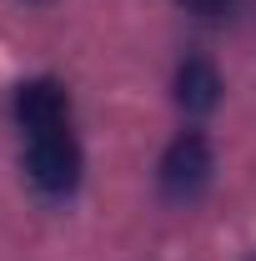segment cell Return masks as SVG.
Instances as JSON below:
<instances>
[{
	"instance_id": "obj_1",
	"label": "cell",
	"mask_w": 256,
	"mask_h": 261,
	"mask_svg": "<svg viewBox=\"0 0 256 261\" xmlns=\"http://www.w3.org/2000/svg\"><path fill=\"white\" fill-rule=\"evenodd\" d=\"M166 201H196V196L211 186V141L201 130H181L166 156H161V171H156Z\"/></svg>"
},
{
	"instance_id": "obj_2",
	"label": "cell",
	"mask_w": 256,
	"mask_h": 261,
	"mask_svg": "<svg viewBox=\"0 0 256 261\" xmlns=\"http://www.w3.org/2000/svg\"><path fill=\"white\" fill-rule=\"evenodd\" d=\"M25 176L45 196H65L81 181V146L70 130H45V136H25Z\"/></svg>"
},
{
	"instance_id": "obj_3",
	"label": "cell",
	"mask_w": 256,
	"mask_h": 261,
	"mask_svg": "<svg viewBox=\"0 0 256 261\" xmlns=\"http://www.w3.org/2000/svg\"><path fill=\"white\" fill-rule=\"evenodd\" d=\"M15 121L25 126V136H45V130H70V96L61 81L35 75L15 91Z\"/></svg>"
},
{
	"instance_id": "obj_4",
	"label": "cell",
	"mask_w": 256,
	"mask_h": 261,
	"mask_svg": "<svg viewBox=\"0 0 256 261\" xmlns=\"http://www.w3.org/2000/svg\"><path fill=\"white\" fill-rule=\"evenodd\" d=\"M221 100V75L206 56H186L176 65V106L191 111V116H206L211 106Z\"/></svg>"
},
{
	"instance_id": "obj_5",
	"label": "cell",
	"mask_w": 256,
	"mask_h": 261,
	"mask_svg": "<svg viewBox=\"0 0 256 261\" xmlns=\"http://www.w3.org/2000/svg\"><path fill=\"white\" fill-rule=\"evenodd\" d=\"M181 5H186V10H196V15H206V20L231 10V0H181Z\"/></svg>"
},
{
	"instance_id": "obj_6",
	"label": "cell",
	"mask_w": 256,
	"mask_h": 261,
	"mask_svg": "<svg viewBox=\"0 0 256 261\" xmlns=\"http://www.w3.org/2000/svg\"><path fill=\"white\" fill-rule=\"evenodd\" d=\"M251 261H256V256H251Z\"/></svg>"
}]
</instances>
